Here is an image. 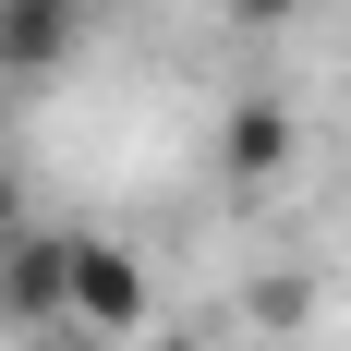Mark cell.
Listing matches in <instances>:
<instances>
[{
    "label": "cell",
    "instance_id": "obj_1",
    "mask_svg": "<svg viewBox=\"0 0 351 351\" xmlns=\"http://www.w3.org/2000/svg\"><path fill=\"white\" fill-rule=\"evenodd\" d=\"M61 315L73 327H145V254L134 243H97V230H73V267H61Z\"/></svg>",
    "mask_w": 351,
    "mask_h": 351
},
{
    "label": "cell",
    "instance_id": "obj_2",
    "mask_svg": "<svg viewBox=\"0 0 351 351\" xmlns=\"http://www.w3.org/2000/svg\"><path fill=\"white\" fill-rule=\"evenodd\" d=\"M61 267H73V230H0V327H61Z\"/></svg>",
    "mask_w": 351,
    "mask_h": 351
},
{
    "label": "cell",
    "instance_id": "obj_3",
    "mask_svg": "<svg viewBox=\"0 0 351 351\" xmlns=\"http://www.w3.org/2000/svg\"><path fill=\"white\" fill-rule=\"evenodd\" d=\"M73 49H85V12L73 0H0V73L12 85H49Z\"/></svg>",
    "mask_w": 351,
    "mask_h": 351
},
{
    "label": "cell",
    "instance_id": "obj_4",
    "mask_svg": "<svg viewBox=\"0 0 351 351\" xmlns=\"http://www.w3.org/2000/svg\"><path fill=\"white\" fill-rule=\"evenodd\" d=\"M291 145H303V121H291V97H230V134H218V170L243 182V194L291 170Z\"/></svg>",
    "mask_w": 351,
    "mask_h": 351
},
{
    "label": "cell",
    "instance_id": "obj_5",
    "mask_svg": "<svg viewBox=\"0 0 351 351\" xmlns=\"http://www.w3.org/2000/svg\"><path fill=\"white\" fill-rule=\"evenodd\" d=\"M291 12H303V0H230V25H254V36H267V25H291Z\"/></svg>",
    "mask_w": 351,
    "mask_h": 351
},
{
    "label": "cell",
    "instance_id": "obj_6",
    "mask_svg": "<svg viewBox=\"0 0 351 351\" xmlns=\"http://www.w3.org/2000/svg\"><path fill=\"white\" fill-rule=\"evenodd\" d=\"M12 218H25V182H12V170H0V230H12Z\"/></svg>",
    "mask_w": 351,
    "mask_h": 351
}]
</instances>
